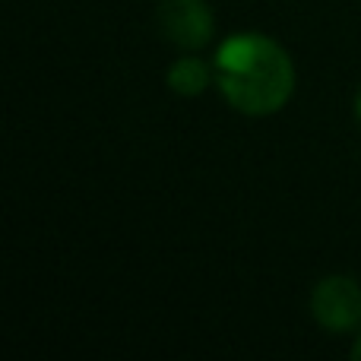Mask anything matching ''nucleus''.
<instances>
[{
	"label": "nucleus",
	"mask_w": 361,
	"mask_h": 361,
	"mask_svg": "<svg viewBox=\"0 0 361 361\" xmlns=\"http://www.w3.org/2000/svg\"><path fill=\"white\" fill-rule=\"evenodd\" d=\"M216 86L247 118L282 111L295 92V63L279 42L260 32H238L216 51Z\"/></svg>",
	"instance_id": "1"
},
{
	"label": "nucleus",
	"mask_w": 361,
	"mask_h": 361,
	"mask_svg": "<svg viewBox=\"0 0 361 361\" xmlns=\"http://www.w3.org/2000/svg\"><path fill=\"white\" fill-rule=\"evenodd\" d=\"M355 114H358V121H361V89L355 92Z\"/></svg>",
	"instance_id": "6"
},
{
	"label": "nucleus",
	"mask_w": 361,
	"mask_h": 361,
	"mask_svg": "<svg viewBox=\"0 0 361 361\" xmlns=\"http://www.w3.org/2000/svg\"><path fill=\"white\" fill-rule=\"evenodd\" d=\"M311 317L326 333H352L361 326V286L349 276H324L311 288Z\"/></svg>",
	"instance_id": "2"
},
{
	"label": "nucleus",
	"mask_w": 361,
	"mask_h": 361,
	"mask_svg": "<svg viewBox=\"0 0 361 361\" xmlns=\"http://www.w3.org/2000/svg\"><path fill=\"white\" fill-rule=\"evenodd\" d=\"M156 29L175 48L200 51L216 35V16L206 0H159Z\"/></svg>",
	"instance_id": "3"
},
{
	"label": "nucleus",
	"mask_w": 361,
	"mask_h": 361,
	"mask_svg": "<svg viewBox=\"0 0 361 361\" xmlns=\"http://www.w3.org/2000/svg\"><path fill=\"white\" fill-rule=\"evenodd\" d=\"M212 80H216V67H209V63L200 61V57H178V61L169 67V73H165L169 89L178 95H184V99L203 95Z\"/></svg>",
	"instance_id": "4"
},
{
	"label": "nucleus",
	"mask_w": 361,
	"mask_h": 361,
	"mask_svg": "<svg viewBox=\"0 0 361 361\" xmlns=\"http://www.w3.org/2000/svg\"><path fill=\"white\" fill-rule=\"evenodd\" d=\"M352 358H358V361H361V333H358L355 345H352Z\"/></svg>",
	"instance_id": "5"
}]
</instances>
